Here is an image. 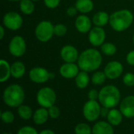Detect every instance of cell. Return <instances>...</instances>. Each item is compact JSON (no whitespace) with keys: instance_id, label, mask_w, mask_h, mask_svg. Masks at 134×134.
Wrapping results in <instances>:
<instances>
[{"instance_id":"cell-9","label":"cell","mask_w":134,"mask_h":134,"mask_svg":"<svg viewBox=\"0 0 134 134\" xmlns=\"http://www.w3.org/2000/svg\"><path fill=\"white\" fill-rule=\"evenodd\" d=\"M2 23L6 28L12 31H16L22 27L23 18L18 13L10 11L3 16Z\"/></svg>"},{"instance_id":"cell-34","label":"cell","mask_w":134,"mask_h":134,"mask_svg":"<svg viewBox=\"0 0 134 134\" xmlns=\"http://www.w3.org/2000/svg\"><path fill=\"white\" fill-rule=\"evenodd\" d=\"M48 111H49V115L50 118L53 119H56V118H59V116H60V110L57 107H56L54 105L50 107L49 108Z\"/></svg>"},{"instance_id":"cell-8","label":"cell","mask_w":134,"mask_h":134,"mask_svg":"<svg viewBox=\"0 0 134 134\" xmlns=\"http://www.w3.org/2000/svg\"><path fill=\"white\" fill-rule=\"evenodd\" d=\"M28 77L34 83L43 84L49 79L54 78V74L53 73H49L43 67H34L29 71Z\"/></svg>"},{"instance_id":"cell-5","label":"cell","mask_w":134,"mask_h":134,"mask_svg":"<svg viewBox=\"0 0 134 134\" xmlns=\"http://www.w3.org/2000/svg\"><path fill=\"white\" fill-rule=\"evenodd\" d=\"M35 35L38 41L46 43L54 35V25L49 21H42L35 28Z\"/></svg>"},{"instance_id":"cell-33","label":"cell","mask_w":134,"mask_h":134,"mask_svg":"<svg viewBox=\"0 0 134 134\" xmlns=\"http://www.w3.org/2000/svg\"><path fill=\"white\" fill-rule=\"evenodd\" d=\"M17 134H38L36 130L31 126H24L19 130Z\"/></svg>"},{"instance_id":"cell-17","label":"cell","mask_w":134,"mask_h":134,"mask_svg":"<svg viewBox=\"0 0 134 134\" xmlns=\"http://www.w3.org/2000/svg\"><path fill=\"white\" fill-rule=\"evenodd\" d=\"M93 134H114L112 125L106 122H99L96 123L92 130Z\"/></svg>"},{"instance_id":"cell-45","label":"cell","mask_w":134,"mask_h":134,"mask_svg":"<svg viewBox=\"0 0 134 134\" xmlns=\"http://www.w3.org/2000/svg\"><path fill=\"white\" fill-rule=\"evenodd\" d=\"M2 134H11V133H2Z\"/></svg>"},{"instance_id":"cell-27","label":"cell","mask_w":134,"mask_h":134,"mask_svg":"<svg viewBox=\"0 0 134 134\" xmlns=\"http://www.w3.org/2000/svg\"><path fill=\"white\" fill-rule=\"evenodd\" d=\"M17 113L19 116L24 120H28L31 118L32 116V110L29 106L27 105H20L18 107L17 109Z\"/></svg>"},{"instance_id":"cell-20","label":"cell","mask_w":134,"mask_h":134,"mask_svg":"<svg viewBox=\"0 0 134 134\" xmlns=\"http://www.w3.org/2000/svg\"><path fill=\"white\" fill-rule=\"evenodd\" d=\"M11 77V65L5 59L0 61V82L3 83Z\"/></svg>"},{"instance_id":"cell-36","label":"cell","mask_w":134,"mask_h":134,"mask_svg":"<svg viewBox=\"0 0 134 134\" xmlns=\"http://www.w3.org/2000/svg\"><path fill=\"white\" fill-rule=\"evenodd\" d=\"M88 97L90 100H97L99 99V92L96 89H91L88 93Z\"/></svg>"},{"instance_id":"cell-11","label":"cell","mask_w":134,"mask_h":134,"mask_svg":"<svg viewBox=\"0 0 134 134\" xmlns=\"http://www.w3.org/2000/svg\"><path fill=\"white\" fill-rule=\"evenodd\" d=\"M89 41L93 47H100L106 39V32L103 27L94 26L89 32Z\"/></svg>"},{"instance_id":"cell-44","label":"cell","mask_w":134,"mask_h":134,"mask_svg":"<svg viewBox=\"0 0 134 134\" xmlns=\"http://www.w3.org/2000/svg\"><path fill=\"white\" fill-rule=\"evenodd\" d=\"M133 44H134V34H133Z\"/></svg>"},{"instance_id":"cell-1","label":"cell","mask_w":134,"mask_h":134,"mask_svg":"<svg viewBox=\"0 0 134 134\" xmlns=\"http://www.w3.org/2000/svg\"><path fill=\"white\" fill-rule=\"evenodd\" d=\"M101 53L95 48H88L83 51L79 57L77 64L80 70L93 72L97 70L102 64Z\"/></svg>"},{"instance_id":"cell-7","label":"cell","mask_w":134,"mask_h":134,"mask_svg":"<svg viewBox=\"0 0 134 134\" xmlns=\"http://www.w3.org/2000/svg\"><path fill=\"white\" fill-rule=\"evenodd\" d=\"M27 50L26 41L21 36H13L9 43V51L14 57L23 56Z\"/></svg>"},{"instance_id":"cell-13","label":"cell","mask_w":134,"mask_h":134,"mask_svg":"<svg viewBox=\"0 0 134 134\" xmlns=\"http://www.w3.org/2000/svg\"><path fill=\"white\" fill-rule=\"evenodd\" d=\"M60 57L64 62H75L78 61L79 54L75 47L73 45H65L60 50Z\"/></svg>"},{"instance_id":"cell-43","label":"cell","mask_w":134,"mask_h":134,"mask_svg":"<svg viewBox=\"0 0 134 134\" xmlns=\"http://www.w3.org/2000/svg\"><path fill=\"white\" fill-rule=\"evenodd\" d=\"M33 2H38V1H40V0H32Z\"/></svg>"},{"instance_id":"cell-24","label":"cell","mask_w":134,"mask_h":134,"mask_svg":"<svg viewBox=\"0 0 134 134\" xmlns=\"http://www.w3.org/2000/svg\"><path fill=\"white\" fill-rule=\"evenodd\" d=\"M122 114L117 109L112 108L110 110L109 114L107 117L108 122L112 126H119L122 121Z\"/></svg>"},{"instance_id":"cell-25","label":"cell","mask_w":134,"mask_h":134,"mask_svg":"<svg viewBox=\"0 0 134 134\" xmlns=\"http://www.w3.org/2000/svg\"><path fill=\"white\" fill-rule=\"evenodd\" d=\"M20 9L25 15H31L35 10V4L32 0H20Z\"/></svg>"},{"instance_id":"cell-38","label":"cell","mask_w":134,"mask_h":134,"mask_svg":"<svg viewBox=\"0 0 134 134\" xmlns=\"http://www.w3.org/2000/svg\"><path fill=\"white\" fill-rule=\"evenodd\" d=\"M78 12H79V11H78V9H76L75 6H70V7H68V8L67 9V10H66V13H67V15L69 16V17H75V16L77 14Z\"/></svg>"},{"instance_id":"cell-30","label":"cell","mask_w":134,"mask_h":134,"mask_svg":"<svg viewBox=\"0 0 134 134\" xmlns=\"http://www.w3.org/2000/svg\"><path fill=\"white\" fill-rule=\"evenodd\" d=\"M68 32V28L64 24H57L54 25V35L57 36H64Z\"/></svg>"},{"instance_id":"cell-18","label":"cell","mask_w":134,"mask_h":134,"mask_svg":"<svg viewBox=\"0 0 134 134\" xmlns=\"http://www.w3.org/2000/svg\"><path fill=\"white\" fill-rule=\"evenodd\" d=\"M109 20H110V15L107 12L99 11L93 15L92 21L95 26L104 27L109 23Z\"/></svg>"},{"instance_id":"cell-42","label":"cell","mask_w":134,"mask_h":134,"mask_svg":"<svg viewBox=\"0 0 134 134\" xmlns=\"http://www.w3.org/2000/svg\"><path fill=\"white\" fill-rule=\"evenodd\" d=\"M9 2H18V1H20V0H8Z\"/></svg>"},{"instance_id":"cell-10","label":"cell","mask_w":134,"mask_h":134,"mask_svg":"<svg viewBox=\"0 0 134 134\" xmlns=\"http://www.w3.org/2000/svg\"><path fill=\"white\" fill-rule=\"evenodd\" d=\"M100 106L97 100H89L83 107V115L89 122L96 121L100 115Z\"/></svg>"},{"instance_id":"cell-41","label":"cell","mask_w":134,"mask_h":134,"mask_svg":"<svg viewBox=\"0 0 134 134\" xmlns=\"http://www.w3.org/2000/svg\"><path fill=\"white\" fill-rule=\"evenodd\" d=\"M39 134H55L53 131L50 130H42Z\"/></svg>"},{"instance_id":"cell-23","label":"cell","mask_w":134,"mask_h":134,"mask_svg":"<svg viewBox=\"0 0 134 134\" xmlns=\"http://www.w3.org/2000/svg\"><path fill=\"white\" fill-rule=\"evenodd\" d=\"M75 85L80 89L86 88L90 83V76L88 72L81 70L75 77Z\"/></svg>"},{"instance_id":"cell-39","label":"cell","mask_w":134,"mask_h":134,"mask_svg":"<svg viewBox=\"0 0 134 134\" xmlns=\"http://www.w3.org/2000/svg\"><path fill=\"white\" fill-rule=\"evenodd\" d=\"M109 108L108 107H103L101 108V111H100V115L103 116V117H108V114H109Z\"/></svg>"},{"instance_id":"cell-32","label":"cell","mask_w":134,"mask_h":134,"mask_svg":"<svg viewBox=\"0 0 134 134\" xmlns=\"http://www.w3.org/2000/svg\"><path fill=\"white\" fill-rule=\"evenodd\" d=\"M1 118L5 123H11L14 120V115H13V114L11 111H6L2 113Z\"/></svg>"},{"instance_id":"cell-4","label":"cell","mask_w":134,"mask_h":134,"mask_svg":"<svg viewBox=\"0 0 134 134\" xmlns=\"http://www.w3.org/2000/svg\"><path fill=\"white\" fill-rule=\"evenodd\" d=\"M121 99V94L119 89L112 85H106L103 87L99 92V102L100 103L108 108L115 107Z\"/></svg>"},{"instance_id":"cell-31","label":"cell","mask_w":134,"mask_h":134,"mask_svg":"<svg viewBox=\"0 0 134 134\" xmlns=\"http://www.w3.org/2000/svg\"><path fill=\"white\" fill-rule=\"evenodd\" d=\"M122 82L125 85L128 87L134 86V73H126L122 77Z\"/></svg>"},{"instance_id":"cell-14","label":"cell","mask_w":134,"mask_h":134,"mask_svg":"<svg viewBox=\"0 0 134 134\" xmlns=\"http://www.w3.org/2000/svg\"><path fill=\"white\" fill-rule=\"evenodd\" d=\"M79 67L78 64L75 62H64L59 70V73L61 77L66 79L75 78V77L79 73Z\"/></svg>"},{"instance_id":"cell-19","label":"cell","mask_w":134,"mask_h":134,"mask_svg":"<svg viewBox=\"0 0 134 134\" xmlns=\"http://www.w3.org/2000/svg\"><path fill=\"white\" fill-rule=\"evenodd\" d=\"M25 73H26V67L22 62L16 61L11 65V76L13 78L20 79L24 76Z\"/></svg>"},{"instance_id":"cell-28","label":"cell","mask_w":134,"mask_h":134,"mask_svg":"<svg viewBox=\"0 0 134 134\" xmlns=\"http://www.w3.org/2000/svg\"><path fill=\"white\" fill-rule=\"evenodd\" d=\"M106 79H107V76L104 71L103 72L102 71H96L91 77V81L93 85H100L105 82Z\"/></svg>"},{"instance_id":"cell-35","label":"cell","mask_w":134,"mask_h":134,"mask_svg":"<svg viewBox=\"0 0 134 134\" xmlns=\"http://www.w3.org/2000/svg\"><path fill=\"white\" fill-rule=\"evenodd\" d=\"M60 0H44L45 6L49 9H55L60 5Z\"/></svg>"},{"instance_id":"cell-15","label":"cell","mask_w":134,"mask_h":134,"mask_svg":"<svg viewBox=\"0 0 134 134\" xmlns=\"http://www.w3.org/2000/svg\"><path fill=\"white\" fill-rule=\"evenodd\" d=\"M93 21L86 14H81L78 16L75 21V26L77 31L80 33L86 34L88 33L92 28Z\"/></svg>"},{"instance_id":"cell-40","label":"cell","mask_w":134,"mask_h":134,"mask_svg":"<svg viewBox=\"0 0 134 134\" xmlns=\"http://www.w3.org/2000/svg\"><path fill=\"white\" fill-rule=\"evenodd\" d=\"M5 36V28L4 25L0 26V39H2Z\"/></svg>"},{"instance_id":"cell-3","label":"cell","mask_w":134,"mask_h":134,"mask_svg":"<svg viewBox=\"0 0 134 134\" xmlns=\"http://www.w3.org/2000/svg\"><path fill=\"white\" fill-rule=\"evenodd\" d=\"M2 99L7 106L18 107L23 103L25 99V92L20 85L17 84L10 85L4 90Z\"/></svg>"},{"instance_id":"cell-16","label":"cell","mask_w":134,"mask_h":134,"mask_svg":"<svg viewBox=\"0 0 134 134\" xmlns=\"http://www.w3.org/2000/svg\"><path fill=\"white\" fill-rule=\"evenodd\" d=\"M120 111L126 118L134 117V96H128L120 103Z\"/></svg>"},{"instance_id":"cell-22","label":"cell","mask_w":134,"mask_h":134,"mask_svg":"<svg viewBox=\"0 0 134 134\" xmlns=\"http://www.w3.org/2000/svg\"><path fill=\"white\" fill-rule=\"evenodd\" d=\"M49 111L45 107L37 109L33 115V121L37 125L44 124L49 118Z\"/></svg>"},{"instance_id":"cell-21","label":"cell","mask_w":134,"mask_h":134,"mask_svg":"<svg viewBox=\"0 0 134 134\" xmlns=\"http://www.w3.org/2000/svg\"><path fill=\"white\" fill-rule=\"evenodd\" d=\"M75 6L79 13L86 14L93 9L94 4L92 0H77Z\"/></svg>"},{"instance_id":"cell-37","label":"cell","mask_w":134,"mask_h":134,"mask_svg":"<svg viewBox=\"0 0 134 134\" xmlns=\"http://www.w3.org/2000/svg\"><path fill=\"white\" fill-rule=\"evenodd\" d=\"M126 62L130 66H134V50L130 51L126 55Z\"/></svg>"},{"instance_id":"cell-29","label":"cell","mask_w":134,"mask_h":134,"mask_svg":"<svg viewBox=\"0 0 134 134\" xmlns=\"http://www.w3.org/2000/svg\"><path fill=\"white\" fill-rule=\"evenodd\" d=\"M75 134H91L92 130L86 123H79L75 128Z\"/></svg>"},{"instance_id":"cell-12","label":"cell","mask_w":134,"mask_h":134,"mask_svg":"<svg viewBox=\"0 0 134 134\" xmlns=\"http://www.w3.org/2000/svg\"><path fill=\"white\" fill-rule=\"evenodd\" d=\"M104 72L106 74L107 78L115 80L122 75L123 72V66L119 61H111L105 66Z\"/></svg>"},{"instance_id":"cell-2","label":"cell","mask_w":134,"mask_h":134,"mask_svg":"<svg viewBox=\"0 0 134 134\" xmlns=\"http://www.w3.org/2000/svg\"><path fill=\"white\" fill-rule=\"evenodd\" d=\"M133 19V13L130 9H119L110 15L109 24L114 31L121 32L132 25Z\"/></svg>"},{"instance_id":"cell-26","label":"cell","mask_w":134,"mask_h":134,"mask_svg":"<svg viewBox=\"0 0 134 134\" xmlns=\"http://www.w3.org/2000/svg\"><path fill=\"white\" fill-rule=\"evenodd\" d=\"M100 51L105 55L112 56L116 53L117 47L113 43L107 42V43H104L100 46Z\"/></svg>"},{"instance_id":"cell-6","label":"cell","mask_w":134,"mask_h":134,"mask_svg":"<svg viewBox=\"0 0 134 134\" xmlns=\"http://www.w3.org/2000/svg\"><path fill=\"white\" fill-rule=\"evenodd\" d=\"M38 103L45 108H49L53 106L57 100V95L55 91L49 87H44L39 89L36 95Z\"/></svg>"}]
</instances>
